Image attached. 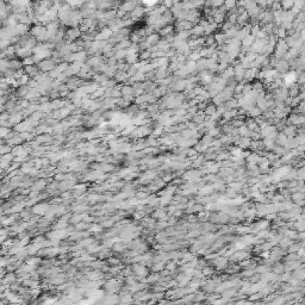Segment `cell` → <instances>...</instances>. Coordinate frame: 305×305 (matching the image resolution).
Masks as SVG:
<instances>
[{
    "label": "cell",
    "mask_w": 305,
    "mask_h": 305,
    "mask_svg": "<svg viewBox=\"0 0 305 305\" xmlns=\"http://www.w3.org/2000/svg\"><path fill=\"white\" fill-rule=\"evenodd\" d=\"M250 112H252L253 116H259V114H260V110H257V108H252V110H250Z\"/></svg>",
    "instance_id": "8992f818"
},
{
    "label": "cell",
    "mask_w": 305,
    "mask_h": 305,
    "mask_svg": "<svg viewBox=\"0 0 305 305\" xmlns=\"http://www.w3.org/2000/svg\"><path fill=\"white\" fill-rule=\"evenodd\" d=\"M302 88H303V90L305 91V84H303V87H302Z\"/></svg>",
    "instance_id": "ba28073f"
},
{
    "label": "cell",
    "mask_w": 305,
    "mask_h": 305,
    "mask_svg": "<svg viewBox=\"0 0 305 305\" xmlns=\"http://www.w3.org/2000/svg\"><path fill=\"white\" fill-rule=\"evenodd\" d=\"M281 6H282V10H290L294 6V3L293 1H284V3H281Z\"/></svg>",
    "instance_id": "277c9868"
},
{
    "label": "cell",
    "mask_w": 305,
    "mask_h": 305,
    "mask_svg": "<svg viewBox=\"0 0 305 305\" xmlns=\"http://www.w3.org/2000/svg\"><path fill=\"white\" fill-rule=\"evenodd\" d=\"M275 67H276L278 72H285V70L288 69V63L286 62L285 60H279V61H276Z\"/></svg>",
    "instance_id": "7a4b0ae2"
},
{
    "label": "cell",
    "mask_w": 305,
    "mask_h": 305,
    "mask_svg": "<svg viewBox=\"0 0 305 305\" xmlns=\"http://www.w3.org/2000/svg\"><path fill=\"white\" fill-rule=\"evenodd\" d=\"M294 134H296V129H294V126H290V128L285 129V135H287V136H291V137H292Z\"/></svg>",
    "instance_id": "5b68a950"
},
{
    "label": "cell",
    "mask_w": 305,
    "mask_h": 305,
    "mask_svg": "<svg viewBox=\"0 0 305 305\" xmlns=\"http://www.w3.org/2000/svg\"><path fill=\"white\" fill-rule=\"evenodd\" d=\"M179 30H188L192 28V24L188 22V20H182L181 23H179Z\"/></svg>",
    "instance_id": "3957f363"
},
{
    "label": "cell",
    "mask_w": 305,
    "mask_h": 305,
    "mask_svg": "<svg viewBox=\"0 0 305 305\" xmlns=\"http://www.w3.org/2000/svg\"><path fill=\"white\" fill-rule=\"evenodd\" d=\"M236 5V3H234V1H228V3H225V6L228 9H231V7H234V6Z\"/></svg>",
    "instance_id": "52a82bcc"
},
{
    "label": "cell",
    "mask_w": 305,
    "mask_h": 305,
    "mask_svg": "<svg viewBox=\"0 0 305 305\" xmlns=\"http://www.w3.org/2000/svg\"><path fill=\"white\" fill-rule=\"evenodd\" d=\"M282 80L285 81V84H286V85H291V84H293L294 81L297 80V74H296L294 72L286 73L285 75L282 76Z\"/></svg>",
    "instance_id": "6da1fadb"
}]
</instances>
